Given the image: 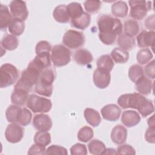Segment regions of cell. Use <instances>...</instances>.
I'll return each mask as SVG.
<instances>
[{
    "instance_id": "obj_1",
    "label": "cell",
    "mask_w": 155,
    "mask_h": 155,
    "mask_svg": "<svg viewBox=\"0 0 155 155\" xmlns=\"http://www.w3.org/2000/svg\"><path fill=\"white\" fill-rule=\"evenodd\" d=\"M42 71L29 63L27 68L22 71L20 79L16 83L14 88L23 89L30 92L39 81Z\"/></svg>"
},
{
    "instance_id": "obj_2",
    "label": "cell",
    "mask_w": 155,
    "mask_h": 155,
    "mask_svg": "<svg viewBox=\"0 0 155 155\" xmlns=\"http://www.w3.org/2000/svg\"><path fill=\"white\" fill-rule=\"evenodd\" d=\"M55 78L56 73L53 68L44 69L40 75L39 81L35 85V92L40 95L50 97L53 93V83Z\"/></svg>"
},
{
    "instance_id": "obj_3",
    "label": "cell",
    "mask_w": 155,
    "mask_h": 155,
    "mask_svg": "<svg viewBox=\"0 0 155 155\" xmlns=\"http://www.w3.org/2000/svg\"><path fill=\"white\" fill-rule=\"evenodd\" d=\"M97 27L100 33L116 36L120 35L123 29L121 21L108 15H101L98 18Z\"/></svg>"
},
{
    "instance_id": "obj_4",
    "label": "cell",
    "mask_w": 155,
    "mask_h": 155,
    "mask_svg": "<svg viewBox=\"0 0 155 155\" xmlns=\"http://www.w3.org/2000/svg\"><path fill=\"white\" fill-rule=\"evenodd\" d=\"M19 71L13 65L5 63L0 68V87H7L14 84L19 78Z\"/></svg>"
},
{
    "instance_id": "obj_5",
    "label": "cell",
    "mask_w": 155,
    "mask_h": 155,
    "mask_svg": "<svg viewBox=\"0 0 155 155\" xmlns=\"http://www.w3.org/2000/svg\"><path fill=\"white\" fill-rule=\"evenodd\" d=\"M27 107L35 113H44L50 111L52 103L49 99L31 94L27 101Z\"/></svg>"
},
{
    "instance_id": "obj_6",
    "label": "cell",
    "mask_w": 155,
    "mask_h": 155,
    "mask_svg": "<svg viewBox=\"0 0 155 155\" xmlns=\"http://www.w3.org/2000/svg\"><path fill=\"white\" fill-rule=\"evenodd\" d=\"M146 99L145 97L138 93H127L119 97L117 104L123 109L133 108L138 110Z\"/></svg>"
},
{
    "instance_id": "obj_7",
    "label": "cell",
    "mask_w": 155,
    "mask_h": 155,
    "mask_svg": "<svg viewBox=\"0 0 155 155\" xmlns=\"http://www.w3.org/2000/svg\"><path fill=\"white\" fill-rule=\"evenodd\" d=\"M70 50L63 45H56L51 48V60L56 67H63L71 61Z\"/></svg>"
},
{
    "instance_id": "obj_8",
    "label": "cell",
    "mask_w": 155,
    "mask_h": 155,
    "mask_svg": "<svg viewBox=\"0 0 155 155\" xmlns=\"http://www.w3.org/2000/svg\"><path fill=\"white\" fill-rule=\"evenodd\" d=\"M130 16L137 20H141L145 17L147 12L151 9V2L146 1H129Z\"/></svg>"
},
{
    "instance_id": "obj_9",
    "label": "cell",
    "mask_w": 155,
    "mask_h": 155,
    "mask_svg": "<svg viewBox=\"0 0 155 155\" xmlns=\"http://www.w3.org/2000/svg\"><path fill=\"white\" fill-rule=\"evenodd\" d=\"M85 42L84 34L79 31L69 30L67 31L62 38L63 44L69 48L76 49L82 47Z\"/></svg>"
},
{
    "instance_id": "obj_10",
    "label": "cell",
    "mask_w": 155,
    "mask_h": 155,
    "mask_svg": "<svg viewBox=\"0 0 155 155\" xmlns=\"http://www.w3.org/2000/svg\"><path fill=\"white\" fill-rule=\"evenodd\" d=\"M10 11L14 18L25 21L28 16L26 2L21 0H14L10 2Z\"/></svg>"
},
{
    "instance_id": "obj_11",
    "label": "cell",
    "mask_w": 155,
    "mask_h": 155,
    "mask_svg": "<svg viewBox=\"0 0 155 155\" xmlns=\"http://www.w3.org/2000/svg\"><path fill=\"white\" fill-rule=\"evenodd\" d=\"M24 128L16 123H12L7 125L5 131L6 140L12 143L20 142L24 136Z\"/></svg>"
},
{
    "instance_id": "obj_12",
    "label": "cell",
    "mask_w": 155,
    "mask_h": 155,
    "mask_svg": "<svg viewBox=\"0 0 155 155\" xmlns=\"http://www.w3.org/2000/svg\"><path fill=\"white\" fill-rule=\"evenodd\" d=\"M93 80L94 85L99 88H107L111 81V75L109 71L96 68L93 73Z\"/></svg>"
},
{
    "instance_id": "obj_13",
    "label": "cell",
    "mask_w": 155,
    "mask_h": 155,
    "mask_svg": "<svg viewBox=\"0 0 155 155\" xmlns=\"http://www.w3.org/2000/svg\"><path fill=\"white\" fill-rule=\"evenodd\" d=\"M33 125L38 131H49L52 127V120L50 117L45 114H39L34 116Z\"/></svg>"
},
{
    "instance_id": "obj_14",
    "label": "cell",
    "mask_w": 155,
    "mask_h": 155,
    "mask_svg": "<svg viewBox=\"0 0 155 155\" xmlns=\"http://www.w3.org/2000/svg\"><path fill=\"white\" fill-rule=\"evenodd\" d=\"M121 109L116 104H108L105 105L101 110L102 117L108 121L114 122L119 119Z\"/></svg>"
},
{
    "instance_id": "obj_15",
    "label": "cell",
    "mask_w": 155,
    "mask_h": 155,
    "mask_svg": "<svg viewBox=\"0 0 155 155\" xmlns=\"http://www.w3.org/2000/svg\"><path fill=\"white\" fill-rule=\"evenodd\" d=\"M155 33L154 31H142L137 36V43L140 48H145L151 47L153 48Z\"/></svg>"
},
{
    "instance_id": "obj_16",
    "label": "cell",
    "mask_w": 155,
    "mask_h": 155,
    "mask_svg": "<svg viewBox=\"0 0 155 155\" xmlns=\"http://www.w3.org/2000/svg\"><path fill=\"white\" fill-rule=\"evenodd\" d=\"M141 120L137 112L134 110H126L122 113L121 116L122 123L127 127H133L137 125Z\"/></svg>"
},
{
    "instance_id": "obj_17",
    "label": "cell",
    "mask_w": 155,
    "mask_h": 155,
    "mask_svg": "<svg viewBox=\"0 0 155 155\" xmlns=\"http://www.w3.org/2000/svg\"><path fill=\"white\" fill-rule=\"evenodd\" d=\"M127 137V130L121 125H116L111 132V139L116 144L124 143Z\"/></svg>"
},
{
    "instance_id": "obj_18",
    "label": "cell",
    "mask_w": 155,
    "mask_h": 155,
    "mask_svg": "<svg viewBox=\"0 0 155 155\" xmlns=\"http://www.w3.org/2000/svg\"><path fill=\"white\" fill-rule=\"evenodd\" d=\"M135 84L136 88L140 94L148 95L151 93L153 88V83L151 79L148 77L143 75L135 82Z\"/></svg>"
},
{
    "instance_id": "obj_19",
    "label": "cell",
    "mask_w": 155,
    "mask_h": 155,
    "mask_svg": "<svg viewBox=\"0 0 155 155\" xmlns=\"http://www.w3.org/2000/svg\"><path fill=\"white\" fill-rule=\"evenodd\" d=\"M74 59L79 65H86L90 64L93 60L92 54L88 50L84 48H80L74 53Z\"/></svg>"
},
{
    "instance_id": "obj_20",
    "label": "cell",
    "mask_w": 155,
    "mask_h": 155,
    "mask_svg": "<svg viewBox=\"0 0 155 155\" xmlns=\"http://www.w3.org/2000/svg\"><path fill=\"white\" fill-rule=\"evenodd\" d=\"M28 93L29 92L23 89L14 88L11 94L12 102L16 105H24L27 101L29 97Z\"/></svg>"
},
{
    "instance_id": "obj_21",
    "label": "cell",
    "mask_w": 155,
    "mask_h": 155,
    "mask_svg": "<svg viewBox=\"0 0 155 155\" xmlns=\"http://www.w3.org/2000/svg\"><path fill=\"white\" fill-rule=\"evenodd\" d=\"M53 16L55 21L59 23H67L70 19L67 6L65 5L56 7L53 12Z\"/></svg>"
},
{
    "instance_id": "obj_22",
    "label": "cell",
    "mask_w": 155,
    "mask_h": 155,
    "mask_svg": "<svg viewBox=\"0 0 155 155\" xmlns=\"http://www.w3.org/2000/svg\"><path fill=\"white\" fill-rule=\"evenodd\" d=\"M84 115L86 121L93 127L99 126L101 122V117L99 112L93 108H85Z\"/></svg>"
},
{
    "instance_id": "obj_23",
    "label": "cell",
    "mask_w": 155,
    "mask_h": 155,
    "mask_svg": "<svg viewBox=\"0 0 155 155\" xmlns=\"http://www.w3.org/2000/svg\"><path fill=\"white\" fill-rule=\"evenodd\" d=\"M117 43L120 48L125 50H132L136 46L134 38L125 33H121L120 35H119Z\"/></svg>"
},
{
    "instance_id": "obj_24",
    "label": "cell",
    "mask_w": 155,
    "mask_h": 155,
    "mask_svg": "<svg viewBox=\"0 0 155 155\" xmlns=\"http://www.w3.org/2000/svg\"><path fill=\"white\" fill-rule=\"evenodd\" d=\"M91 21V16L90 15L85 12H84V13L81 15L79 17L71 19V25L78 29L80 30H85L86 28H87Z\"/></svg>"
},
{
    "instance_id": "obj_25",
    "label": "cell",
    "mask_w": 155,
    "mask_h": 155,
    "mask_svg": "<svg viewBox=\"0 0 155 155\" xmlns=\"http://www.w3.org/2000/svg\"><path fill=\"white\" fill-rule=\"evenodd\" d=\"M128 5L125 1H116L111 5V13L116 17L125 18L128 14Z\"/></svg>"
},
{
    "instance_id": "obj_26",
    "label": "cell",
    "mask_w": 155,
    "mask_h": 155,
    "mask_svg": "<svg viewBox=\"0 0 155 155\" xmlns=\"http://www.w3.org/2000/svg\"><path fill=\"white\" fill-rule=\"evenodd\" d=\"M111 58L116 63L124 64L129 59V53L120 47H116L111 52Z\"/></svg>"
},
{
    "instance_id": "obj_27",
    "label": "cell",
    "mask_w": 155,
    "mask_h": 155,
    "mask_svg": "<svg viewBox=\"0 0 155 155\" xmlns=\"http://www.w3.org/2000/svg\"><path fill=\"white\" fill-rule=\"evenodd\" d=\"M7 5L1 4L0 10V28L1 30H5L13 19Z\"/></svg>"
},
{
    "instance_id": "obj_28",
    "label": "cell",
    "mask_w": 155,
    "mask_h": 155,
    "mask_svg": "<svg viewBox=\"0 0 155 155\" xmlns=\"http://www.w3.org/2000/svg\"><path fill=\"white\" fill-rule=\"evenodd\" d=\"M8 29L12 35L20 36L24 31L25 23L24 21L13 18L8 27Z\"/></svg>"
},
{
    "instance_id": "obj_29",
    "label": "cell",
    "mask_w": 155,
    "mask_h": 155,
    "mask_svg": "<svg viewBox=\"0 0 155 155\" xmlns=\"http://www.w3.org/2000/svg\"><path fill=\"white\" fill-rule=\"evenodd\" d=\"M19 45L18 38L13 35H7L3 37L1 41V46L5 50L12 51L15 50Z\"/></svg>"
},
{
    "instance_id": "obj_30",
    "label": "cell",
    "mask_w": 155,
    "mask_h": 155,
    "mask_svg": "<svg viewBox=\"0 0 155 155\" xmlns=\"http://www.w3.org/2000/svg\"><path fill=\"white\" fill-rule=\"evenodd\" d=\"M21 108L16 105H11L8 106L5 111V117L8 122L10 123L18 122Z\"/></svg>"
},
{
    "instance_id": "obj_31",
    "label": "cell",
    "mask_w": 155,
    "mask_h": 155,
    "mask_svg": "<svg viewBox=\"0 0 155 155\" xmlns=\"http://www.w3.org/2000/svg\"><path fill=\"white\" fill-rule=\"evenodd\" d=\"M96 65L97 68L110 72L114 67V62L110 56L104 54L99 58Z\"/></svg>"
},
{
    "instance_id": "obj_32",
    "label": "cell",
    "mask_w": 155,
    "mask_h": 155,
    "mask_svg": "<svg viewBox=\"0 0 155 155\" xmlns=\"http://www.w3.org/2000/svg\"><path fill=\"white\" fill-rule=\"evenodd\" d=\"M34 142L38 145L45 147L51 142V135L48 131H38L34 136Z\"/></svg>"
},
{
    "instance_id": "obj_33",
    "label": "cell",
    "mask_w": 155,
    "mask_h": 155,
    "mask_svg": "<svg viewBox=\"0 0 155 155\" xmlns=\"http://www.w3.org/2000/svg\"><path fill=\"white\" fill-rule=\"evenodd\" d=\"M88 150L90 153L94 155L103 154L105 150V144L98 139H93L88 144Z\"/></svg>"
},
{
    "instance_id": "obj_34",
    "label": "cell",
    "mask_w": 155,
    "mask_h": 155,
    "mask_svg": "<svg viewBox=\"0 0 155 155\" xmlns=\"http://www.w3.org/2000/svg\"><path fill=\"white\" fill-rule=\"evenodd\" d=\"M124 29L125 33L133 37L138 34L139 31V25L137 21L129 19L124 22Z\"/></svg>"
},
{
    "instance_id": "obj_35",
    "label": "cell",
    "mask_w": 155,
    "mask_h": 155,
    "mask_svg": "<svg viewBox=\"0 0 155 155\" xmlns=\"http://www.w3.org/2000/svg\"><path fill=\"white\" fill-rule=\"evenodd\" d=\"M67 8L71 19H76L79 17L84 12L81 4L76 2L70 3L67 6Z\"/></svg>"
},
{
    "instance_id": "obj_36",
    "label": "cell",
    "mask_w": 155,
    "mask_h": 155,
    "mask_svg": "<svg viewBox=\"0 0 155 155\" xmlns=\"http://www.w3.org/2000/svg\"><path fill=\"white\" fill-rule=\"evenodd\" d=\"M153 54L149 48L140 49L137 53L136 58L137 62L140 65L148 64L153 58Z\"/></svg>"
},
{
    "instance_id": "obj_37",
    "label": "cell",
    "mask_w": 155,
    "mask_h": 155,
    "mask_svg": "<svg viewBox=\"0 0 155 155\" xmlns=\"http://www.w3.org/2000/svg\"><path fill=\"white\" fill-rule=\"evenodd\" d=\"M93 130L88 126L82 127L78 133V139L82 142H87L90 140L93 137Z\"/></svg>"
},
{
    "instance_id": "obj_38",
    "label": "cell",
    "mask_w": 155,
    "mask_h": 155,
    "mask_svg": "<svg viewBox=\"0 0 155 155\" xmlns=\"http://www.w3.org/2000/svg\"><path fill=\"white\" fill-rule=\"evenodd\" d=\"M143 75V67L137 64L131 65L128 70V77L130 79L135 83V82Z\"/></svg>"
},
{
    "instance_id": "obj_39",
    "label": "cell",
    "mask_w": 155,
    "mask_h": 155,
    "mask_svg": "<svg viewBox=\"0 0 155 155\" xmlns=\"http://www.w3.org/2000/svg\"><path fill=\"white\" fill-rule=\"evenodd\" d=\"M154 111V105L151 100L147 99L140 108L138 110L139 113L143 117H147L152 114Z\"/></svg>"
},
{
    "instance_id": "obj_40",
    "label": "cell",
    "mask_w": 155,
    "mask_h": 155,
    "mask_svg": "<svg viewBox=\"0 0 155 155\" xmlns=\"http://www.w3.org/2000/svg\"><path fill=\"white\" fill-rule=\"evenodd\" d=\"M101 2L99 1H85L84 3V8L88 13H95L99 11L101 7Z\"/></svg>"
},
{
    "instance_id": "obj_41",
    "label": "cell",
    "mask_w": 155,
    "mask_h": 155,
    "mask_svg": "<svg viewBox=\"0 0 155 155\" xmlns=\"http://www.w3.org/2000/svg\"><path fill=\"white\" fill-rule=\"evenodd\" d=\"M32 114L26 108H22L18 122L20 125L22 126L28 125L31 120Z\"/></svg>"
},
{
    "instance_id": "obj_42",
    "label": "cell",
    "mask_w": 155,
    "mask_h": 155,
    "mask_svg": "<svg viewBox=\"0 0 155 155\" xmlns=\"http://www.w3.org/2000/svg\"><path fill=\"white\" fill-rule=\"evenodd\" d=\"M68 154L67 149L63 147L53 145L46 149L45 154H56V155H67Z\"/></svg>"
},
{
    "instance_id": "obj_43",
    "label": "cell",
    "mask_w": 155,
    "mask_h": 155,
    "mask_svg": "<svg viewBox=\"0 0 155 155\" xmlns=\"http://www.w3.org/2000/svg\"><path fill=\"white\" fill-rule=\"evenodd\" d=\"M70 153L72 155H85L87 154V149L84 144L77 143L70 148Z\"/></svg>"
},
{
    "instance_id": "obj_44",
    "label": "cell",
    "mask_w": 155,
    "mask_h": 155,
    "mask_svg": "<svg viewBox=\"0 0 155 155\" xmlns=\"http://www.w3.org/2000/svg\"><path fill=\"white\" fill-rule=\"evenodd\" d=\"M51 51V44L46 41H41L36 44L35 52L36 54L43 52H50Z\"/></svg>"
},
{
    "instance_id": "obj_45",
    "label": "cell",
    "mask_w": 155,
    "mask_h": 155,
    "mask_svg": "<svg viewBox=\"0 0 155 155\" xmlns=\"http://www.w3.org/2000/svg\"><path fill=\"white\" fill-rule=\"evenodd\" d=\"M118 154H135L136 151L134 148L128 144L119 145L116 150Z\"/></svg>"
},
{
    "instance_id": "obj_46",
    "label": "cell",
    "mask_w": 155,
    "mask_h": 155,
    "mask_svg": "<svg viewBox=\"0 0 155 155\" xmlns=\"http://www.w3.org/2000/svg\"><path fill=\"white\" fill-rule=\"evenodd\" d=\"M144 71L146 75L150 79H154L155 77V65L154 60L150 62L144 68Z\"/></svg>"
},
{
    "instance_id": "obj_47",
    "label": "cell",
    "mask_w": 155,
    "mask_h": 155,
    "mask_svg": "<svg viewBox=\"0 0 155 155\" xmlns=\"http://www.w3.org/2000/svg\"><path fill=\"white\" fill-rule=\"evenodd\" d=\"M46 151L45 147L38 145L37 144H33L29 148L28 151V154H45Z\"/></svg>"
},
{
    "instance_id": "obj_48",
    "label": "cell",
    "mask_w": 155,
    "mask_h": 155,
    "mask_svg": "<svg viewBox=\"0 0 155 155\" xmlns=\"http://www.w3.org/2000/svg\"><path fill=\"white\" fill-rule=\"evenodd\" d=\"M145 140L151 143L155 142V127H149L145 134Z\"/></svg>"
},
{
    "instance_id": "obj_49",
    "label": "cell",
    "mask_w": 155,
    "mask_h": 155,
    "mask_svg": "<svg viewBox=\"0 0 155 155\" xmlns=\"http://www.w3.org/2000/svg\"><path fill=\"white\" fill-rule=\"evenodd\" d=\"M145 26L150 31L154 30V15H153L147 18L145 21Z\"/></svg>"
},
{
    "instance_id": "obj_50",
    "label": "cell",
    "mask_w": 155,
    "mask_h": 155,
    "mask_svg": "<svg viewBox=\"0 0 155 155\" xmlns=\"http://www.w3.org/2000/svg\"><path fill=\"white\" fill-rule=\"evenodd\" d=\"M117 154L116 150L111 148H105V150L103 153V154Z\"/></svg>"
},
{
    "instance_id": "obj_51",
    "label": "cell",
    "mask_w": 155,
    "mask_h": 155,
    "mask_svg": "<svg viewBox=\"0 0 155 155\" xmlns=\"http://www.w3.org/2000/svg\"><path fill=\"white\" fill-rule=\"evenodd\" d=\"M148 125L149 127H155V123H154V115L153 114L151 117H149L148 119Z\"/></svg>"
}]
</instances>
